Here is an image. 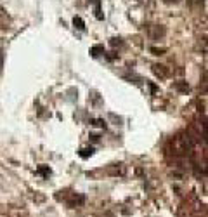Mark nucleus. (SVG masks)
Instances as JSON below:
<instances>
[{
	"label": "nucleus",
	"instance_id": "obj_13",
	"mask_svg": "<svg viewBox=\"0 0 208 217\" xmlns=\"http://www.w3.org/2000/svg\"><path fill=\"white\" fill-rule=\"evenodd\" d=\"M111 45H122V38H111Z\"/></svg>",
	"mask_w": 208,
	"mask_h": 217
},
{
	"label": "nucleus",
	"instance_id": "obj_10",
	"mask_svg": "<svg viewBox=\"0 0 208 217\" xmlns=\"http://www.w3.org/2000/svg\"><path fill=\"white\" fill-rule=\"evenodd\" d=\"M92 155H94V148H82V150H80V157L82 158H89V157H92Z\"/></svg>",
	"mask_w": 208,
	"mask_h": 217
},
{
	"label": "nucleus",
	"instance_id": "obj_19",
	"mask_svg": "<svg viewBox=\"0 0 208 217\" xmlns=\"http://www.w3.org/2000/svg\"><path fill=\"white\" fill-rule=\"evenodd\" d=\"M205 172H206V174H208V167H206V170H205Z\"/></svg>",
	"mask_w": 208,
	"mask_h": 217
},
{
	"label": "nucleus",
	"instance_id": "obj_3",
	"mask_svg": "<svg viewBox=\"0 0 208 217\" xmlns=\"http://www.w3.org/2000/svg\"><path fill=\"white\" fill-rule=\"evenodd\" d=\"M166 33V30H165V26H158V24H154V26H149V36L151 38H159V36H163Z\"/></svg>",
	"mask_w": 208,
	"mask_h": 217
},
{
	"label": "nucleus",
	"instance_id": "obj_15",
	"mask_svg": "<svg viewBox=\"0 0 208 217\" xmlns=\"http://www.w3.org/2000/svg\"><path fill=\"white\" fill-rule=\"evenodd\" d=\"M201 24L203 26H208V14H205V16L201 18Z\"/></svg>",
	"mask_w": 208,
	"mask_h": 217
},
{
	"label": "nucleus",
	"instance_id": "obj_11",
	"mask_svg": "<svg viewBox=\"0 0 208 217\" xmlns=\"http://www.w3.org/2000/svg\"><path fill=\"white\" fill-rule=\"evenodd\" d=\"M149 50H151L154 56H161V54H165V52H166V49H158V47H151Z\"/></svg>",
	"mask_w": 208,
	"mask_h": 217
},
{
	"label": "nucleus",
	"instance_id": "obj_9",
	"mask_svg": "<svg viewBox=\"0 0 208 217\" xmlns=\"http://www.w3.org/2000/svg\"><path fill=\"white\" fill-rule=\"evenodd\" d=\"M173 87H175L177 91H180V92H187V91H189L187 82H175V84H173Z\"/></svg>",
	"mask_w": 208,
	"mask_h": 217
},
{
	"label": "nucleus",
	"instance_id": "obj_16",
	"mask_svg": "<svg viewBox=\"0 0 208 217\" xmlns=\"http://www.w3.org/2000/svg\"><path fill=\"white\" fill-rule=\"evenodd\" d=\"M2 66H4V54L0 52V71H2Z\"/></svg>",
	"mask_w": 208,
	"mask_h": 217
},
{
	"label": "nucleus",
	"instance_id": "obj_5",
	"mask_svg": "<svg viewBox=\"0 0 208 217\" xmlns=\"http://www.w3.org/2000/svg\"><path fill=\"white\" fill-rule=\"evenodd\" d=\"M90 4H94V12H96V18L99 21H102L104 19V14L101 12V0H89Z\"/></svg>",
	"mask_w": 208,
	"mask_h": 217
},
{
	"label": "nucleus",
	"instance_id": "obj_1",
	"mask_svg": "<svg viewBox=\"0 0 208 217\" xmlns=\"http://www.w3.org/2000/svg\"><path fill=\"white\" fill-rule=\"evenodd\" d=\"M191 150V139L189 137H182V136H177L172 141V153L175 157H182V155H187Z\"/></svg>",
	"mask_w": 208,
	"mask_h": 217
},
{
	"label": "nucleus",
	"instance_id": "obj_14",
	"mask_svg": "<svg viewBox=\"0 0 208 217\" xmlns=\"http://www.w3.org/2000/svg\"><path fill=\"white\" fill-rule=\"evenodd\" d=\"M94 125H97V127H106V122H102V120H94Z\"/></svg>",
	"mask_w": 208,
	"mask_h": 217
},
{
	"label": "nucleus",
	"instance_id": "obj_8",
	"mask_svg": "<svg viewBox=\"0 0 208 217\" xmlns=\"http://www.w3.org/2000/svg\"><path fill=\"white\" fill-rule=\"evenodd\" d=\"M203 4H205V0H187V5L191 9H201Z\"/></svg>",
	"mask_w": 208,
	"mask_h": 217
},
{
	"label": "nucleus",
	"instance_id": "obj_7",
	"mask_svg": "<svg viewBox=\"0 0 208 217\" xmlns=\"http://www.w3.org/2000/svg\"><path fill=\"white\" fill-rule=\"evenodd\" d=\"M73 24H75L76 30H85V21L80 18V16H75L73 18Z\"/></svg>",
	"mask_w": 208,
	"mask_h": 217
},
{
	"label": "nucleus",
	"instance_id": "obj_2",
	"mask_svg": "<svg viewBox=\"0 0 208 217\" xmlns=\"http://www.w3.org/2000/svg\"><path fill=\"white\" fill-rule=\"evenodd\" d=\"M153 73L158 78H166V77L170 75V70H168L165 64H153Z\"/></svg>",
	"mask_w": 208,
	"mask_h": 217
},
{
	"label": "nucleus",
	"instance_id": "obj_18",
	"mask_svg": "<svg viewBox=\"0 0 208 217\" xmlns=\"http://www.w3.org/2000/svg\"><path fill=\"white\" fill-rule=\"evenodd\" d=\"M4 12H5V11H4V7L0 5V16H2V14H4Z\"/></svg>",
	"mask_w": 208,
	"mask_h": 217
},
{
	"label": "nucleus",
	"instance_id": "obj_4",
	"mask_svg": "<svg viewBox=\"0 0 208 217\" xmlns=\"http://www.w3.org/2000/svg\"><path fill=\"white\" fill-rule=\"evenodd\" d=\"M198 49L205 54H208V35H201L198 38Z\"/></svg>",
	"mask_w": 208,
	"mask_h": 217
},
{
	"label": "nucleus",
	"instance_id": "obj_12",
	"mask_svg": "<svg viewBox=\"0 0 208 217\" xmlns=\"http://www.w3.org/2000/svg\"><path fill=\"white\" fill-rule=\"evenodd\" d=\"M38 174L50 175V169H49V167H45V165H42V167H38Z\"/></svg>",
	"mask_w": 208,
	"mask_h": 217
},
{
	"label": "nucleus",
	"instance_id": "obj_6",
	"mask_svg": "<svg viewBox=\"0 0 208 217\" xmlns=\"http://www.w3.org/2000/svg\"><path fill=\"white\" fill-rule=\"evenodd\" d=\"M101 54H104V45H94V47H90L92 57H99Z\"/></svg>",
	"mask_w": 208,
	"mask_h": 217
},
{
	"label": "nucleus",
	"instance_id": "obj_17",
	"mask_svg": "<svg viewBox=\"0 0 208 217\" xmlns=\"http://www.w3.org/2000/svg\"><path fill=\"white\" fill-rule=\"evenodd\" d=\"M163 2H166V4H179L180 0H163Z\"/></svg>",
	"mask_w": 208,
	"mask_h": 217
}]
</instances>
